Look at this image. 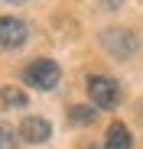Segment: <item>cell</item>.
I'll return each mask as SVG.
<instances>
[{
	"label": "cell",
	"mask_w": 143,
	"mask_h": 149,
	"mask_svg": "<svg viewBox=\"0 0 143 149\" xmlns=\"http://www.w3.org/2000/svg\"><path fill=\"white\" fill-rule=\"evenodd\" d=\"M23 78H26L29 88L52 91V88L59 84V78H62V71H59V65H55L52 58H39V62H33L26 71H23Z\"/></svg>",
	"instance_id": "1"
},
{
	"label": "cell",
	"mask_w": 143,
	"mask_h": 149,
	"mask_svg": "<svg viewBox=\"0 0 143 149\" xmlns=\"http://www.w3.org/2000/svg\"><path fill=\"white\" fill-rule=\"evenodd\" d=\"M88 94H91V101L98 107H104V110L117 107V101H121L117 81L114 78H104V74H91V78H88Z\"/></svg>",
	"instance_id": "2"
},
{
	"label": "cell",
	"mask_w": 143,
	"mask_h": 149,
	"mask_svg": "<svg viewBox=\"0 0 143 149\" xmlns=\"http://www.w3.org/2000/svg\"><path fill=\"white\" fill-rule=\"evenodd\" d=\"M101 42H104V49H107L114 58H127V55L137 52V39H133V33H127V29H107V33L101 36Z\"/></svg>",
	"instance_id": "3"
},
{
	"label": "cell",
	"mask_w": 143,
	"mask_h": 149,
	"mask_svg": "<svg viewBox=\"0 0 143 149\" xmlns=\"http://www.w3.org/2000/svg\"><path fill=\"white\" fill-rule=\"evenodd\" d=\"M29 29H26V23L16 19V16H4L0 19V45L4 49H20L23 42H26Z\"/></svg>",
	"instance_id": "4"
},
{
	"label": "cell",
	"mask_w": 143,
	"mask_h": 149,
	"mask_svg": "<svg viewBox=\"0 0 143 149\" xmlns=\"http://www.w3.org/2000/svg\"><path fill=\"white\" fill-rule=\"evenodd\" d=\"M20 136L26 139V143H33V146H39V143H46V139L52 136V123L46 120V117H26L23 127H20Z\"/></svg>",
	"instance_id": "5"
},
{
	"label": "cell",
	"mask_w": 143,
	"mask_h": 149,
	"mask_svg": "<svg viewBox=\"0 0 143 149\" xmlns=\"http://www.w3.org/2000/svg\"><path fill=\"white\" fill-rule=\"evenodd\" d=\"M107 149H130V130L124 123H111L107 127Z\"/></svg>",
	"instance_id": "6"
},
{
	"label": "cell",
	"mask_w": 143,
	"mask_h": 149,
	"mask_svg": "<svg viewBox=\"0 0 143 149\" xmlns=\"http://www.w3.org/2000/svg\"><path fill=\"white\" fill-rule=\"evenodd\" d=\"M68 117H72V123H78V127H88V123H94V110H91V107H72Z\"/></svg>",
	"instance_id": "7"
},
{
	"label": "cell",
	"mask_w": 143,
	"mask_h": 149,
	"mask_svg": "<svg viewBox=\"0 0 143 149\" xmlns=\"http://www.w3.org/2000/svg\"><path fill=\"white\" fill-rule=\"evenodd\" d=\"M4 104L7 107H26V94L16 88H4Z\"/></svg>",
	"instance_id": "8"
},
{
	"label": "cell",
	"mask_w": 143,
	"mask_h": 149,
	"mask_svg": "<svg viewBox=\"0 0 143 149\" xmlns=\"http://www.w3.org/2000/svg\"><path fill=\"white\" fill-rule=\"evenodd\" d=\"M0 149H16V133L7 123H0Z\"/></svg>",
	"instance_id": "9"
},
{
	"label": "cell",
	"mask_w": 143,
	"mask_h": 149,
	"mask_svg": "<svg viewBox=\"0 0 143 149\" xmlns=\"http://www.w3.org/2000/svg\"><path fill=\"white\" fill-rule=\"evenodd\" d=\"M121 3H124V0H101L104 10H121Z\"/></svg>",
	"instance_id": "10"
},
{
	"label": "cell",
	"mask_w": 143,
	"mask_h": 149,
	"mask_svg": "<svg viewBox=\"0 0 143 149\" xmlns=\"http://www.w3.org/2000/svg\"><path fill=\"white\" fill-rule=\"evenodd\" d=\"M7 3H23V0H7Z\"/></svg>",
	"instance_id": "11"
},
{
	"label": "cell",
	"mask_w": 143,
	"mask_h": 149,
	"mask_svg": "<svg viewBox=\"0 0 143 149\" xmlns=\"http://www.w3.org/2000/svg\"><path fill=\"white\" fill-rule=\"evenodd\" d=\"M88 149H98V146H88Z\"/></svg>",
	"instance_id": "12"
},
{
	"label": "cell",
	"mask_w": 143,
	"mask_h": 149,
	"mask_svg": "<svg viewBox=\"0 0 143 149\" xmlns=\"http://www.w3.org/2000/svg\"><path fill=\"white\" fill-rule=\"evenodd\" d=\"M140 120H143V113H140Z\"/></svg>",
	"instance_id": "13"
}]
</instances>
